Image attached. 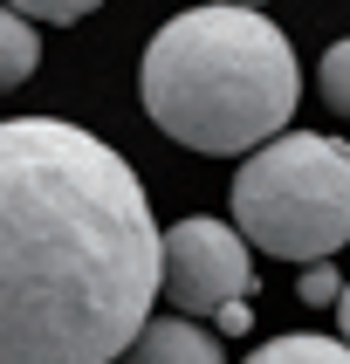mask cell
Segmentation results:
<instances>
[{
	"label": "cell",
	"instance_id": "8",
	"mask_svg": "<svg viewBox=\"0 0 350 364\" xmlns=\"http://www.w3.org/2000/svg\"><path fill=\"white\" fill-rule=\"evenodd\" d=\"M0 7H14L21 21H55V28H69V21L97 14L103 0H0Z\"/></svg>",
	"mask_w": 350,
	"mask_h": 364
},
{
	"label": "cell",
	"instance_id": "11",
	"mask_svg": "<svg viewBox=\"0 0 350 364\" xmlns=\"http://www.w3.org/2000/svg\"><path fill=\"white\" fill-rule=\"evenodd\" d=\"M213 323H220V330H247V303H226V309H213Z\"/></svg>",
	"mask_w": 350,
	"mask_h": 364
},
{
	"label": "cell",
	"instance_id": "12",
	"mask_svg": "<svg viewBox=\"0 0 350 364\" xmlns=\"http://www.w3.org/2000/svg\"><path fill=\"white\" fill-rule=\"evenodd\" d=\"M329 309H337V330H344L337 344H350V282H344V296H337V303H329Z\"/></svg>",
	"mask_w": 350,
	"mask_h": 364
},
{
	"label": "cell",
	"instance_id": "7",
	"mask_svg": "<svg viewBox=\"0 0 350 364\" xmlns=\"http://www.w3.org/2000/svg\"><path fill=\"white\" fill-rule=\"evenodd\" d=\"M35 62H41L35 28H28L14 7H0V90H21V82L35 76Z\"/></svg>",
	"mask_w": 350,
	"mask_h": 364
},
{
	"label": "cell",
	"instance_id": "10",
	"mask_svg": "<svg viewBox=\"0 0 350 364\" xmlns=\"http://www.w3.org/2000/svg\"><path fill=\"white\" fill-rule=\"evenodd\" d=\"M295 296H302L309 309H329L337 296H344V275H337L329 262H309V268H302V289H295Z\"/></svg>",
	"mask_w": 350,
	"mask_h": 364
},
{
	"label": "cell",
	"instance_id": "3",
	"mask_svg": "<svg viewBox=\"0 0 350 364\" xmlns=\"http://www.w3.org/2000/svg\"><path fill=\"white\" fill-rule=\"evenodd\" d=\"M234 234L275 262H329L350 247V144L282 131L234 172Z\"/></svg>",
	"mask_w": 350,
	"mask_h": 364
},
{
	"label": "cell",
	"instance_id": "9",
	"mask_svg": "<svg viewBox=\"0 0 350 364\" xmlns=\"http://www.w3.org/2000/svg\"><path fill=\"white\" fill-rule=\"evenodd\" d=\"M323 97H329V110L350 117V41H337V48L323 55Z\"/></svg>",
	"mask_w": 350,
	"mask_h": 364
},
{
	"label": "cell",
	"instance_id": "6",
	"mask_svg": "<svg viewBox=\"0 0 350 364\" xmlns=\"http://www.w3.org/2000/svg\"><path fill=\"white\" fill-rule=\"evenodd\" d=\"M247 364H350V344L316 337V330H288V337H268Z\"/></svg>",
	"mask_w": 350,
	"mask_h": 364
},
{
	"label": "cell",
	"instance_id": "2",
	"mask_svg": "<svg viewBox=\"0 0 350 364\" xmlns=\"http://www.w3.org/2000/svg\"><path fill=\"white\" fill-rule=\"evenodd\" d=\"M138 90L165 138L206 159H241L288 131L302 69L268 14L213 0V7H185L151 35Z\"/></svg>",
	"mask_w": 350,
	"mask_h": 364
},
{
	"label": "cell",
	"instance_id": "4",
	"mask_svg": "<svg viewBox=\"0 0 350 364\" xmlns=\"http://www.w3.org/2000/svg\"><path fill=\"white\" fill-rule=\"evenodd\" d=\"M158 296L172 303V316H213L226 303L254 296V255L226 220L185 213L172 234H158Z\"/></svg>",
	"mask_w": 350,
	"mask_h": 364
},
{
	"label": "cell",
	"instance_id": "1",
	"mask_svg": "<svg viewBox=\"0 0 350 364\" xmlns=\"http://www.w3.org/2000/svg\"><path fill=\"white\" fill-rule=\"evenodd\" d=\"M158 303L138 172L62 117L0 124V364H117Z\"/></svg>",
	"mask_w": 350,
	"mask_h": 364
},
{
	"label": "cell",
	"instance_id": "13",
	"mask_svg": "<svg viewBox=\"0 0 350 364\" xmlns=\"http://www.w3.org/2000/svg\"><path fill=\"white\" fill-rule=\"evenodd\" d=\"M226 7H247V0H226Z\"/></svg>",
	"mask_w": 350,
	"mask_h": 364
},
{
	"label": "cell",
	"instance_id": "5",
	"mask_svg": "<svg viewBox=\"0 0 350 364\" xmlns=\"http://www.w3.org/2000/svg\"><path fill=\"white\" fill-rule=\"evenodd\" d=\"M117 364H226V350L192 316H144V330L124 344Z\"/></svg>",
	"mask_w": 350,
	"mask_h": 364
}]
</instances>
